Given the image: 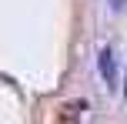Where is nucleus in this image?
I'll use <instances>...</instances> for the list:
<instances>
[{
    "label": "nucleus",
    "mask_w": 127,
    "mask_h": 124,
    "mask_svg": "<svg viewBox=\"0 0 127 124\" xmlns=\"http://www.w3.org/2000/svg\"><path fill=\"white\" fill-rule=\"evenodd\" d=\"M100 71H104V77H107V81H114V60H110V50L100 54Z\"/></svg>",
    "instance_id": "obj_2"
},
{
    "label": "nucleus",
    "mask_w": 127,
    "mask_h": 124,
    "mask_svg": "<svg viewBox=\"0 0 127 124\" xmlns=\"http://www.w3.org/2000/svg\"><path fill=\"white\" fill-rule=\"evenodd\" d=\"M84 111H87L84 101H64L57 111H54V124H80Z\"/></svg>",
    "instance_id": "obj_1"
}]
</instances>
